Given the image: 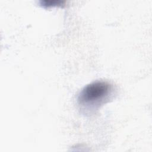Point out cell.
<instances>
[{
    "instance_id": "6da1fadb",
    "label": "cell",
    "mask_w": 152,
    "mask_h": 152,
    "mask_svg": "<svg viewBox=\"0 0 152 152\" xmlns=\"http://www.w3.org/2000/svg\"><path fill=\"white\" fill-rule=\"evenodd\" d=\"M112 86L104 81H97L86 86L80 92L78 104L84 109H94L109 99Z\"/></svg>"
},
{
    "instance_id": "7a4b0ae2",
    "label": "cell",
    "mask_w": 152,
    "mask_h": 152,
    "mask_svg": "<svg viewBox=\"0 0 152 152\" xmlns=\"http://www.w3.org/2000/svg\"><path fill=\"white\" fill-rule=\"evenodd\" d=\"M40 5L45 8H49V7H56V6H59V5H61V4H62L63 3H64V2L61 1H55V0H53V1H40Z\"/></svg>"
}]
</instances>
